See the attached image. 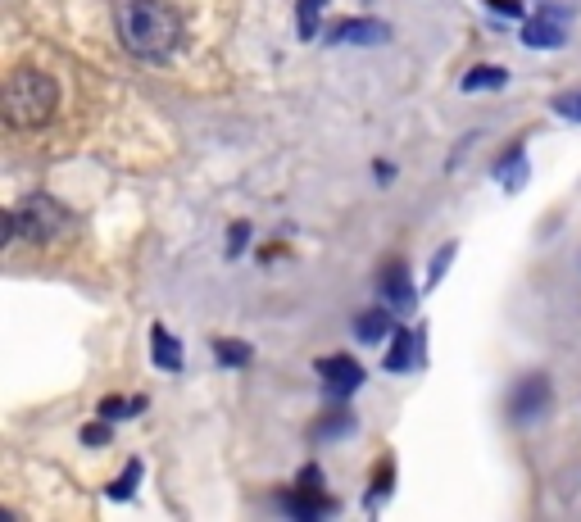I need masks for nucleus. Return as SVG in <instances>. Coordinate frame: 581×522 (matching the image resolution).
<instances>
[{"label": "nucleus", "mask_w": 581, "mask_h": 522, "mask_svg": "<svg viewBox=\"0 0 581 522\" xmlns=\"http://www.w3.org/2000/svg\"><path fill=\"white\" fill-rule=\"evenodd\" d=\"M119 28L132 55L150 64H164L182 46V14L168 0H128L119 14Z\"/></svg>", "instance_id": "1"}, {"label": "nucleus", "mask_w": 581, "mask_h": 522, "mask_svg": "<svg viewBox=\"0 0 581 522\" xmlns=\"http://www.w3.org/2000/svg\"><path fill=\"white\" fill-rule=\"evenodd\" d=\"M60 105V87L41 69H19L5 82V119L14 128H46Z\"/></svg>", "instance_id": "2"}, {"label": "nucleus", "mask_w": 581, "mask_h": 522, "mask_svg": "<svg viewBox=\"0 0 581 522\" xmlns=\"http://www.w3.org/2000/svg\"><path fill=\"white\" fill-rule=\"evenodd\" d=\"M64 227H69V209H64L55 196L37 191V196H23L19 205L5 214V246H10L14 237L32 241V246H46V241L60 237Z\"/></svg>", "instance_id": "3"}, {"label": "nucleus", "mask_w": 581, "mask_h": 522, "mask_svg": "<svg viewBox=\"0 0 581 522\" xmlns=\"http://www.w3.org/2000/svg\"><path fill=\"white\" fill-rule=\"evenodd\" d=\"M550 404H554L550 377H545V373H527L509 391V418H513V423H536L541 414H550Z\"/></svg>", "instance_id": "4"}, {"label": "nucleus", "mask_w": 581, "mask_h": 522, "mask_svg": "<svg viewBox=\"0 0 581 522\" xmlns=\"http://www.w3.org/2000/svg\"><path fill=\"white\" fill-rule=\"evenodd\" d=\"M568 41V14L563 10H541L522 23V46L532 50H559Z\"/></svg>", "instance_id": "5"}, {"label": "nucleus", "mask_w": 581, "mask_h": 522, "mask_svg": "<svg viewBox=\"0 0 581 522\" xmlns=\"http://www.w3.org/2000/svg\"><path fill=\"white\" fill-rule=\"evenodd\" d=\"M318 373H323V391L332 395V400H350V395L364 386V368H359L350 355L318 359Z\"/></svg>", "instance_id": "6"}, {"label": "nucleus", "mask_w": 581, "mask_h": 522, "mask_svg": "<svg viewBox=\"0 0 581 522\" xmlns=\"http://www.w3.org/2000/svg\"><path fill=\"white\" fill-rule=\"evenodd\" d=\"M332 46H386L391 41V28L382 19H350L332 32Z\"/></svg>", "instance_id": "7"}, {"label": "nucleus", "mask_w": 581, "mask_h": 522, "mask_svg": "<svg viewBox=\"0 0 581 522\" xmlns=\"http://www.w3.org/2000/svg\"><path fill=\"white\" fill-rule=\"evenodd\" d=\"M382 296H386V309H395V314H409L418 305V291L409 282V273H404V264H391L382 273Z\"/></svg>", "instance_id": "8"}, {"label": "nucleus", "mask_w": 581, "mask_h": 522, "mask_svg": "<svg viewBox=\"0 0 581 522\" xmlns=\"http://www.w3.org/2000/svg\"><path fill=\"white\" fill-rule=\"evenodd\" d=\"M150 359H155V368H164V373H182V364H187V350H182L178 336H168V327H150Z\"/></svg>", "instance_id": "9"}, {"label": "nucleus", "mask_w": 581, "mask_h": 522, "mask_svg": "<svg viewBox=\"0 0 581 522\" xmlns=\"http://www.w3.org/2000/svg\"><path fill=\"white\" fill-rule=\"evenodd\" d=\"M282 504L286 513H291V518H323V513H332L336 504L327 500L323 491H318V486H300V491H291V495H282Z\"/></svg>", "instance_id": "10"}, {"label": "nucleus", "mask_w": 581, "mask_h": 522, "mask_svg": "<svg viewBox=\"0 0 581 522\" xmlns=\"http://www.w3.org/2000/svg\"><path fill=\"white\" fill-rule=\"evenodd\" d=\"M423 345V332H395L391 336V350H386V373H409L414 368V350Z\"/></svg>", "instance_id": "11"}, {"label": "nucleus", "mask_w": 581, "mask_h": 522, "mask_svg": "<svg viewBox=\"0 0 581 522\" xmlns=\"http://www.w3.org/2000/svg\"><path fill=\"white\" fill-rule=\"evenodd\" d=\"M391 314H395V309H364V314L355 318V336L364 345L386 341V336H391Z\"/></svg>", "instance_id": "12"}, {"label": "nucleus", "mask_w": 581, "mask_h": 522, "mask_svg": "<svg viewBox=\"0 0 581 522\" xmlns=\"http://www.w3.org/2000/svg\"><path fill=\"white\" fill-rule=\"evenodd\" d=\"M495 87H509V73L500 64H477V69L463 73V91H495Z\"/></svg>", "instance_id": "13"}, {"label": "nucleus", "mask_w": 581, "mask_h": 522, "mask_svg": "<svg viewBox=\"0 0 581 522\" xmlns=\"http://www.w3.org/2000/svg\"><path fill=\"white\" fill-rule=\"evenodd\" d=\"M495 178H500V187L509 191H522V182H527V155H522V146H513V155H504V164L495 168Z\"/></svg>", "instance_id": "14"}, {"label": "nucleus", "mask_w": 581, "mask_h": 522, "mask_svg": "<svg viewBox=\"0 0 581 522\" xmlns=\"http://www.w3.org/2000/svg\"><path fill=\"white\" fill-rule=\"evenodd\" d=\"M323 14H327V0H296V32H300V37L314 41Z\"/></svg>", "instance_id": "15"}, {"label": "nucleus", "mask_w": 581, "mask_h": 522, "mask_svg": "<svg viewBox=\"0 0 581 522\" xmlns=\"http://www.w3.org/2000/svg\"><path fill=\"white\" fill-rule=\"evenodd\" d=\"M214 359L223 368H241V364H250V345L237 341V336H223V341H214Z\"/></svg>", "instance_id": "16"}, {"label": "nucleus", "mask_w": 581, "mask_h": 522, "mask_svg": "<svg viewBox=\"0 0 581 522\" xmlns=\"http://www.w3.org/2000/svg\"><path fill=\"white\" fill-rule=\"evenodd\" d=\"M350 432H355L350 409H332V418H323V423L314 427V441H336V436H350Z\"/></svg>", "instance_id": "17"}, {"label": "nucleus", "mask_w": 581, "mask_h": 522, "mask_svg": "<svg viewBox=\"0 0 581 522\" xmlns=\"http://www.w3.org/2000/svg\"><path fill=\"white\" fill-rule=\"evenodd\" d=\"M454 255H459V246H454V241H445V246H441V250H436V255H432V268H427V286H432V291H436V286L445 282V273H450Z\"/></svg>", "instance_id": "18"}, {"label": "nucleus", "mask_w": 581, "mask_h": 522, "mask_svg": "<svg viewBox=\"0 0 581 522\" xmlns=\"http://www.w3.org/2000/svg\"><path fill=\"white\" fill-rule=\"evenodd\" d=\"M137 482H141V463L132 459L128 468H123V477H119V482H109V486H105V495H109V500H132Z\"/></svg>", "instance_id": "19"}, {"label": "nucleus", "mask_w": 581, "mask_h": 522, "mask_svg": "<svg viewBox=\"0 0 581 522\" xmlns=\"http://www.w3.org/2000/svg\"><path fill=\"white\" fill-rule=\"evenodd\" d=\"M550 109L563 123H581V91H563V96H554Z\"/></svg>", "instance_id": "20"}, {"label": "nucleus", "mask_w": 581, "mask_h": 522, "mask_svg": "<svg viewBox=\"0 0 581 522\" xmlns=\"http://www.w3.org/2000/svg\"><path fill=\"white\" fill-rule=\"evenodd\" d=\"M82 441H87V445H109V418H100V423L82 427Z\"/></svg>", "instance_id": "21"}, {"label": "nucleus", "mask_w": 581, "mask_h": 522, "mask_svg": "<svg viewBox=\"0 0 581 522\" xmlns=\"http://www.w3.org/2000/svg\"><path fill=\"white\" fill-rule=\"evenodd\" d=\"M250 241V227L246 223H232V237H227V255H241Z\"/></svg>", "instance_id": "22"}, {"label": "nucleus", "mask_w": 581, "mask_h": 522, "mask_svg": "<svg viewBox=\"0 0 581 522\" xmlns=\"http://www.w3.org/2000/svg\"><path fill=\"white\" fill-rule=\"evenodd\" d=\"M486 5H491L495 14H509V19H518V14H522V5H518V0H486Z\"/></svg>", "instance_id": "23"}]
</instances>
